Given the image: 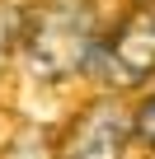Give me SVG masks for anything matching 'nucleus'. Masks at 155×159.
<instances>
[{"mask_svg": "<svg viewBox=\"0 0 155 159\" xmlns=\"http://www.w3.org/2000/svg\"><path fill=\"white\" fill-rule=\"evenodd\" d=\"M0 159H56V145L47 140V131L28 126V131H19V136L5 145V154H0Z\"/></svg>", "mask_w": 155, "mask_h": 159, "instance_id": "nucleus-5", "label": "nucleus"}, {"mask_svg": "<svg viewBox=\"0 0 155 159\" xmlns=\"http://www.w3.org/2000/svg\"><path fill=\"white\" fill-rule=\"evenodd\" d=\"M108 89H141L155 80V0H136V5L104 33L99 56L90 66Z\"/></svg>", "mask_w": 155, "mask_h": 159, "instance_id": "nucleus-2", "label": "nucleus"}, {"mask_svg": "<svg viewBox=\"0 0 155 159\" xmlns=\"http://www.w3.org/2000/svg\"><path fill=\"white\" fill-rule=\"evenodd\" d=\"M132 140V108L118 98H94L56 136V159H127Z\"/></svg>", "mask_w": 155, "mask_h": 159, "instance_id": "nucleus-3", "label": "nucleus"}, {"mask_svg": "<svg viewBox=\"0 0 155 159\" xmlns=\"http://www.w3.org/2000/svg\"><path fill=\"white\" fill-rule=\"evenodd\" d=\"M132 136H136V145H146L155 154V94L132 108Z\"/></svg>", "mask_w": 155, "mask_h": 159, "instance_id": "nucleus-6", "label": "nucleus"}, {"mask_svg": "<svg viewBox=\"0 0 155 159\" xmlns=\"http://www.w3.org/2000/svg\"><path fill=\"white\" fill-rule=\"evenodd\" d=\"M104 33L108 28H99V10L90 0H52L42 10H28L19 56L33 80L56 84L94 66Z\"/></svg>", "mask_w": 155, "mask_h": 159, "instance_id": "nucleus-1", "label": "nucleus"}, {"mask_svg": "<svg viewBox=\"0 0 155 159\" xmlns=\"http://www.w3.org/2000/svg\"><path fill=\"white\" fill-rule=\"evenodd\" d=\"M24 19H28V10H19V5H0V75H5L10 56L24 47Z\"/></svg>", "mask_w": 155, "mask_h": 159, "instance_id": "nucleus-4", "label": "nucleus"}]
</instances>
